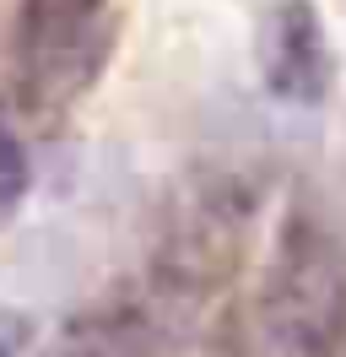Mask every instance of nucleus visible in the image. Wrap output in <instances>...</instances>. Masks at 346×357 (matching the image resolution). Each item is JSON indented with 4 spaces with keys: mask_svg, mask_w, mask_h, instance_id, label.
<instances>
[{
    "mask_svg": "<svg viewBox=\"0 0 346 357\" xmlns=\"http://www.w3.org/2000/svg\"><path fill=\"white\" fill-rule=\"evenodd\" d=\"M255 319L276 357L346 352V244L324 217L292 211L281 222L260 276Z\"/></svg>",
    "mask_w": 346,
    "mask_h": 357,
    "instance_id": "nucleus-1",
    "label": "nucleus"
},
{
    "mask_svg": "<svg viewBox=\"0 0 346 357\" xmlns=\"http://www.w3.org/2000/svg\"><path fill=\"white\" fill-rule=\"evenodd\" d=\"M146 352H151V341L141 331V319H119V314L76 319L49 347V357H146Z\"/></svg>",
    "mask_w": 346,
    "mask_h": 357,
    "instance_id": "nucleus-4",
    "label": "nucleus"
},
{
    "mask_svg": "<svg viewBox=\"0 0 346 357\" xmlns=\"http://www.w3.org/2000/svg\"><path fill=\"white\" fill-rule=\"evenodd\" d=\"M255 60L271 98L303 103V109L324 103L336 66H330V38H324L319 6L314 0H271L255 33Z\"/></svg>",
    "mask_w": 346,
    "mask_h": 357,
    "instance_id": "nucleus-2",
    "label": "nucleus"
},
{
    "mask_svg": "<svg viewBox=\"0 0 346 357\" xmlns=\"http://www.w3.org/2000/svg\"><path fill=\"white\" fill-rule=\"evenodd\" d=\"M33 314L27 309H11V303H0V357H22L33 347Z\"/></svg>",
    "mask_w": 346,
    "mask_h": 357,
    "instance_id": "nucleus-6",
    "label": "nucleus"
},
{
    "mask_svg": "<svg viewBox=\"0 0 346 357\" xmlns=\"http://www.w3.org/2000/svg\"><path fill=\"white\" fill-rule=\"evenodd\" d=\"M103 0H27V49L38 66H60L70 49H82L86 27Z\"/></svg>",
    "mask_w": 346,
    "mask_h": 357,
    "instance_id": "nucleus-3",
    "label": "nucleus"
},
{
    "mask_svg": "<svg viewBox=\"0 0 346 357\" xmlns=\"http://www.w3.org/2000/svg\"><path fill=\"white\" fill-rule=\"evenodd\" d=\"M33 184V162H27V146H22L11 125L0 119V206H17Z\"/></svg>",
    "mask_w": 346,
    "mask_h": 357,
    "instance_id": "nucleus-5",
    "label": "nucleus"
}]
</instances>
